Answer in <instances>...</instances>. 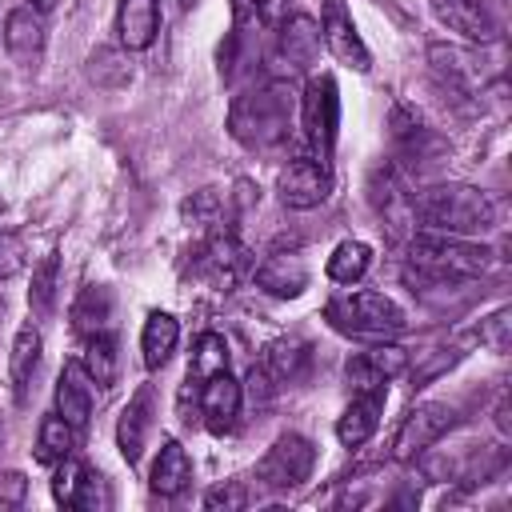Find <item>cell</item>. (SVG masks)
Returning <instances> with one entry per match:
<instances>
[{"instance_id":"1","label":"cell","mask_w":512,"mask_h":512,"mask_svg":"<svg viewBox=\"0 0 512 512\" xmlns=\"http://www.w3.org/2000/svg\"><path fill=\"white\" fill-rule=\"evenodd\" d=\"M412 216L424 232L476 236L496 224V204L472 184H432L412 196Z\"/></svg>"},{"instance_id":"2","label":"cell","mask_w":512,"mask_h":512,"mask_svg":"<svg viewBox=\"0 0 512 512\" xmlns=\"http://www.w3.org/2000/svg\"><path fill=\"white\" fill-rule=\"evenodd\" d=\"M228 132L248 148H276L292 132V88L288 84H264L232 100L228 108Z\"/></svg>"},{"instance_id":"3","label":"cell","mask_w":512,"mask_h":512,"mask_svg":"<svg viewBox=\"0 0 512 512\" xmlns=\"http://www.w3.org/2000/svg\"><path fill=\"white\" fill-rule=\"evenodd\" d=\"M324 316L332 320V328L352 332V336H396V332L408 328L404 308L392 296L372 292V288L332 296L328 308H324Z\"/></svg>"},{"instance_id":"4","label":"cell","mask_w":512,"mask_h":512,"mask_svg":"<svg viewBox=\"0 0 512 512\" xmlns=\"http://www.w3.org/2000/svg\"><path fill=\"white\" fill-rule=\"evenodd\" d=\"M412 260L420 272L436 276V280H460V276H476L488 268V248L472 244L468 236H448V232H416L412 236Z\"/></svg>"},{"instance_id":"5","label":"cell","mask_w":512,"mask_h":512,"mask_svg":"<svg viewBox=\"0 0 512 512\" xmlns=\"http://www.w3.org/2000/svg\"><path fill=\"white\" fill-rule=\"evenodd\" d=\"M300 128L312 148V160L328 164L336 148V128H340V96L332 76H308L300 96Z\"/></svg>"},{"instance_id":"6","label":"cell","mask_w":512,"mask_h":512,"mask_svg":"<svg viewBox=\"0 0 512 512\" xmlns=\"http://www.w3.org/2000/svg\"><path fill=\"white\" fill-rule=\"evenodd\" d=\"M312 464H316V448L312 440H304L300 432H284L272 440V448L260 456L256 464V480L272 492H284V488H296L312 476Z\"/></svg>"},{"instance_id":"7","label":"cell","mask_w":512,"mask_h":512,"mask_svg":"<svg viewBox=\"0 0 512 512\" xmlns=\"http://www.w3.org/2000/svg\"><path fill=\"white\" fill-rule=\"evenodd\" d=\"M452 424H456V412H452L448 404H440V400L416 404V408L400 420V428H396V436H392V456H396V460H416V456L428 452Z\"/></svg>"},{"instance_id":"8","label":"cell","mask_w":512,"mask_h":512,"mask_svg":"<svg viewBox=\"0 0 512 512\" xmlns=\"http://www.w3.org/2000/svg\"><path fill=\"white\" fill-rule=\"evenodd\" d=\"M276 192L288 208H316L328 200L332 192V176H328V164L312 160V156H300V160H288L276 176Z\"/></svg>"},{"instance_id":"9","label":"cell","mask_w":512,"mask_h":512,"mask_svg":"<svg viewBox=\"0 0 512 512\" xmlns=\"http://www.w3.org/2000/svg\"><path fill=\"white\" fill-rule=\"evenodd\" d=\"M320 40L328 44V52H332L340 64H348V68H356V72H368V68H372V56H368V48H364V40H360V32H356V24H352V16L344 12L340 0H324Z\"/></svg>"},{"instance_id":"10","label":"cell","mask_w":512,"mask_h":512,"mask_svg":"<svg viewBox=\"0 0 512 512\" xmlns=\"http://www.w3.org/2000/svg\"><path fill=\"white\" fill-rule=\"evenodd\" d=\"M240 404H244V388H240L228 372H216V376L204 380L200 392H196V408H200L208 432H216V436H224V432L236 428V420H240Z\"/></svg>"},{"instance_id":"11","label":"cell","mask_w":512,"mask_h":512,"mask_svg":"<svg viewBox=\"0 0 512 512\" xmlns=\"http://www.w3.org/2000/svg\"><path fill=\"white\" fill-rule=\"evenodd\" d=\"M404 368H408V352L396 348V344H380V348L348 356L344 376H348V384L356 392H372V388H388V380L400 376Z\"/></svg>"},{"instance_id":"12","label":"cell","mask_w":512,"mask_h":512,"mask_svg":"<svg viewBox=\"0 0 512 512\" xmlns=\"http://www.w3.org/2000/svg\"><path fill=\"white\" fill-rule=\"evenodd\" d=\"M44 40H48V32H44V16H40L32 4L8 12V20H4V48H8L12 64H20V68H36L40 56H44Z\"/></svg>"},{"instance_id":"13","label":"cell","mask_w":512,"mask_h":512,"mask_svg":"<svg viewBox=\"0 0 512 512\" xmlns=\"http://www.w3.org/2000/svg\"><path fill=\"white\" fill-rule=\"evenodd\" d=\"M388 388H372V392H356V400L340 412L336 420V440L344 448H360L372 440V432L380 428V412H384Z\"/></svg>"},{"instance_id":"14","label":"cell","mask_w":512,"mask_h":512,"mask_svg":"<svg viewBox=\"0 0 512 512\" xmlns=\"http://www.w3.org/2000/svg\"><path fill=\"white\" fill-rule=\"evenodd\" d=\"M56 412H60L76 432L88 428V416H92V376L84 372L80 360H68V364L60 368V380H56Z\"/></svg>"},{"instance_id":"15","label":"cell","mask_w":512,"mask_h":512,"mask_svg":"<svg viewBox=\"0 0 512 512\" xmlns=\"http://www.w3.org/2000/svg\"><path fill=\"white\" fill-rule=\"evenodd\" d=\"M148 428H152V384H140L116 420V448L128 464L140 460V452L148 444Z\"/></svg>"},{"instance_id":"16","label":"cell","mask_w":512,"mask_h":512,"mask_svg":"<svg viewBox=\"0 0 512 512\" xmlns=\"http://www.w3.org/2000/svg\"><path fill=\"white\" fill-rule=\"evenodd\" d=\"M320 56V24L312 16H284L280 20V60L288 64V72H304L312 68Z\"/></svg>"},{"instance_id":"17","label":"cell","mask_w":512,"mask_h":512,"mask_svg":"<svg viewBox=\"0 0 512 512\" xmlns=\"http://www.w3.org/2000/svg\"><path fill=\"white\" fill-rule=\"evenodd\" d=\"M432 12L464 40H496V20L484 0H432Z\"/></svg>"},{"instance_id":"18","label":"cell","mask_w":512,"mask_h":512,"mask_svg":"<svg viewBox=\"0 0 512 512\" xmlns=\"http://www.w3.org/2000/svg\"><path fill=\"white\" fill-rule=\"evenodd\" d=\"M252 276H256V284H260L268 296H280V300L300 296V292L308 288V264H304L300 252H272Z\"/></svg>"},{"instance_id":"19","label":"cell","mask_w":512,"mask_h":512,"mask_svg":"<svg viewBox=\"0 0 512 512\" xmlns=\"http://www.w3.org/2000/svg\"><path fill=\"white\" fill-rule=\"evenodd\" d=\"M116 32H120V44L128 52L152 48V40L160 32V0H120V8H116Z\"/></svg>"},{"instance_id":"20","label":"cell","mask_w":512,"mask_h":512,"mask_svg":"<svg viewBox=\"0 0 512 512\" xmlns=\"http://www.w3.org/2000/svg\"><path fill=\"white\" fill-rule=\"evenodd\" d=\"M40 348H44V340H40L36 324H20L16 340H12V352H8V380H12L16 400L28 396V384L36 376V368H40Z\"/></svg>"},{"instance_id":"21","label":"cell","mask_w":512,"mask_h":512,"mask_svg":"<svg viewBox=\"0 0 512 512\" xmlns=\"http://www.w3.org/2000/svg\"><path fill=\"white\" fill-rule=\"evenodd\" d=\"M200 268H204L216 284H232V280L248 268V248H244L236 236L220 232V236H212V240L204 244V252H200Z\"/></svg>"},{"instance_id":"22","label":"cell","mask_w":512,"mask_h":512,"mask_svg":"<svg viewBox=\"0 0 512 512\" xmlns=\"http://www.w3.org/2000/svg\"><path fill=\"white\" fill-rule=\"evenodd\" d=\"M112 316H116V300L104 284H88L76 304H72V332L80 336H96V332H108L112 328Z\"/></svg>"},{"instance_id":"23","label":"cell","mask_w":512,"mask_h":512,"mask_svg":"<svg viewBox=\"0 0 512 512\" xmlns=\"http://www.w3.org/2000/svg\"><path fill=\"white\" fill-rule=\"evenodd\" d=\"M216 372H228V344L220 332H204L192 344V360H188V376H184V396L200 392L204 380H212Z\"/></svg>"},{"instance_id":"24","label":"cell","mask_w":512,"mask_h":512,"mask_svg":"<svg viewBox=\"0 0 512 512\" xmlns=\"http://www.w3.org/2000/svg\"><path fill=\"white\" fill-rule=\"evenodd\" d=\"M176 340H180V324L176 316L168 312H148L144 320V332H140V352H144V368H164L168 356L176 352Z\"/></svg>"},{"instance_id":"25","label":"cell","mask_w":512,"mask_h":512,"mask_svg":"<svg viewBox=\"0 0 512 512\" xmlns=\"http://www.w3.org/2000/svg\"><path fill=\"white\" fill-rule=\"evenodd\" d=\"M188 480H192V460H188V452L176 444V440H164V448H160V456H156V464H152V492L156 496H180L184 488H188Z\"/></svg>"},{"instance_id":"26","label":"cell","mask_w":512,"mask_h":512,"mask_svg":"<svg viewBox=\"0 0 512 512\" xmlns=\"http://www.w3.org/2000/svg\"><path fill=\"white\" fill-rule=\"evenodd\" d=\"M308 360H312L308 344H304V340H296V336H284V340L268 344V352H264V372H268L276 384H292V380H300V376H304Z\"/></svg>"},{"instance_id":"27","label":"cell","mask_w":512,"mask_h":512,"mask_svg":"<svg viewBox=\"0 0 512 512\" xmlns=\"http://www.w3.org/2000/svg\"><path fill=\"white\" fill-rule=\"evenodd\" d=\"M76 436H80V432H76L60 412L44 416V420H40V432H36V460H40V464H60L64 456H72Z\"/></svg>"},{"instance_id":"28","label":"cell","mask_w":512,"mask_h":512,"mask_svg":"<svg viewBox=\"0 0 512 512\" xmlns=\"http://www.w3.org/2000/svg\"><path fill=\"white\" fill-rule=\"evenodd\" d=\"M80 364H84V372H88V376H92L100 388H108V384L116 380V368H120L112 332H96V336H84V356H80Z\"/></svg>"},{"instance_id":"29","label":"cell","mask_w":512,"mask_h":512,"mask_svg":"<svg viewBox=\"0 0 512 512\" xmlns=\"http://www.w3.org/2000/svg\"><path fill=\"white\" fill-rule=\"evenodd\" d=\"M368 264H372V248H368L364 240H344V244H336L332 256H328V280H336V284H356V280L368 272Z\"/></svg>"},{"instance_id":"30","label":"cell","mask_w":512,"mask_h":512,"mask_svg":"<svg viewBox=\"0 0 512 512\" xmlns=\"http://www.w3.org/2000/svg\"><path fill=\"white\" fill-rule=\"evenodd\" d=\"M56 276H60V256L48 252L36 268H32V288H28V308L36 316H48L56 304Z\"/></svg>"},{"instance_id":"31","label":"cell","mask_w":512,"mask_h":512,"mask_svg":"<svg viewBox=\"0 0 512 512\" xmlns=\"http://www.w3.org/2000/svg\"><path fill=\"white\" fill-rule=\"evenodd\" d=\"M52 500L64 504V508H76V496H80V484H84V464L76 456H64L60 464H52Z\"/></svg>"},{"instance_id":"32","label":"cell","mask_w":512,"mask_h":512,"mask_svg":"<svg viewBox=\"0 0 512 512\" xmlns=\"http://www.w3.org/2000/svg\"><path fill=\"white\" fill-rule=\"evenodd\" d=\"M108 504H112V496H108L104 476H96V472L88 468V472H84V484H80V496H76V508L92 512V508H108Z\"/></svg>"},{"instance_id":"33","label":"cell","mask_w":512,"mask_h":512,"mask_svg":"<svg viewBox=\"0 0 512 512\" xmlns=\"http://www.w3.org/2000/svg\"><path fill=\"white\" fill-rule=\"evenodd\" d=\"M24 268V244L12 232H0V280H12Z\"/></svg>"},{"instance_id":"34","label":"cell","mask_w":512,"mask_h":512,"mask_svg":"<svg viewBox=\"0 0 512 512\" xmlns=\"http://www.w3.org/2000/svg\"><path fill=\"white\" fill-rule=\"evenodd\" d=\"M244 504H248V492L236 480H228V484H220L204 496V508H244Z\"/></svg>"},{"instance_id":"35","label":"cell","mask_w":512,"mask_h":512,"mask_svg":"<svg viewBox=\"0 0 512 512\" xmlns=\"http://www.w3.org/2000/svg\"><path fill=\"white\" fill-rule=\"evenodd\" d=\"M480 340H484V344H492V352H504V348H508V312H504V308L488 316V324H484Z\"/></svg>"},{"instance_id":"36","label":"cell","mask_w":512,"mask_h":512,"mask_svg":"<svg viewBox=\"0 0 512 512\" xmlns=\"http://www.w3.org/2000/svg\"><path fill=\"white\" fill-rule=\"evenodd\" d=\"M256 12V0H232V16L236 20H244V16H252Z\"/></svg>"},{"instance_id":"37","label":"cell","mask_w":512,"mask_h":512,"mask_svg":"<svg viewBox=\"0 0 512 512\" xmlns=\"http://www.w3.org/2000/svg\"><path fill=\"white\" fill-rule=\"evenodd\" d=\"M28 4H32V8H36V12H40V16H44V12H48V8H56V4H60V0H28Z\"/></svg>"}]
</instances>
